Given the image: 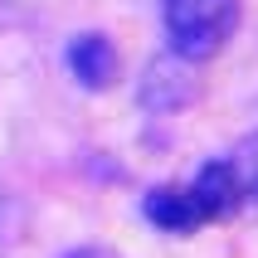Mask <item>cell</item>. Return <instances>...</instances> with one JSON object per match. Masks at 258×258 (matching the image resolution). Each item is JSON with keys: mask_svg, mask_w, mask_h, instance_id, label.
<instances>
[{"mask_svg": "<svg viewBox=\"0 0 258 258\" xmlns=\"http://www.w3.org/2000/svg\"><path fill=\"white\" fill-rule=\"evenodd\" d=\"M63 258H112V253H102V248H69Z\"/></svg>", "mask_w": 258, "mask_h": 258, "instance_id": "cell-7", "label": "cell"}, {"mask_svg": "<svg viewBox=\"0 0 258 258\" xmlns=\"http://www.w3.org/2000/svg\"><path fill=\"white\" fill-rule=\"evenodd\" d=\"M234 161V175H239V185H244V205H258V132H248L244 142L229 151Z\"/></svg>", "mask_w": 258, "mask_h": 258, "instance_id": "cell-6", "label": "cell"}, {"mask_svg": "<svg viewBox=\"0 0 258 258\" xmlns=\"http://www.w3.org/2000/svg\"><path fill=\"white\" fill-rule=\"evenodd\" d=\"M200 98V78H195V63L180 54H156L151 63L142 69V83H137V102L146 112H180Z\"/></svg>", "mask_w": 258, "mask_h": 258, "instance_id": "cell-2", "label": "cell"}, {"mask_svg": "<svg viewBox=\"0 0 258 258\" xmlns=\"http://www.w3.org/2000/svg\"><path fill=\"white\" fill-rule=\"evenodd\" d=\"M161 25L171 39V54L205 63L234 39L239 0H161Z\"/></svg>", "mask_w": 258, "mask_h": 258, "instance_id": "cell-1", "label": "cell"}, {"mask_svg": "<svg viewBox=\"0 0 258 258\" xmlns=\"http://www.w3.org/2000/svg\"><path fill=\"white\" fill-rule=\"evenodd\" d=\"M142 215L156 224L161 234H195L200 224H210L195 185H156L142 195Z\"/></svg>", "mask_w": 258, "mask_h": 258, "instance_id": "cell-4", "label": "cell"}, {"mask_svg": "<svg viewBox=\"0 0 258 258\" xmlns=\"http://www.w3.org/2000/svg\"><path fill=\"white\" fill-rule=\"evenodd\" d=\"M63 63L69 73L78 78V88L88 93H102V88L117 83V69H122V58H117V44L98 29H83V34H73L69 49H63Z\"/></svg>", "mask_w": 258, "mask_h": 258, "instance_id": "cell-3", "label": "cell"}, {"mask_svg": "<svg viewBox=\"0 0 258 258\" xmlns=\"http://www.w3.org/2000/svg\"><path fill=\"white\" fill-rule=\"evenodd\" d=\"M5 215H10V200H5V190H0V224H5Z\"/></svg>", "mask_w": 258, "mask_h": 258, "instance_id": "cell-8", "label": "cell"}, {"mask_svg": "<svg viewBox=\"0 0 258 258\" xmlns=\"http://www.w3.org/2000/svg\"><path fill=\"white\" fill-rule=\"evenodd\" d=\"M190 185H195V195H200V205H205V215H210V219H224V215H234V210H244V185H239L229 156L205 161Z\"/></svg>", "mask_w": 258, "mask_h": 258, "instance_id": "cell-5", "label": "cell"}]
</instances>
